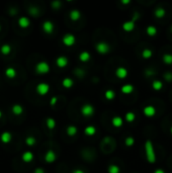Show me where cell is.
I'll list each match as a JSON object with an SVG mask.
<instances>
[{"label": "cell", "instance_id": "obj_44", "mask_svg": "<svg viewBox=\"0 0 172 173\" xmlns=\"http://www.w3.org/2000/svg\"><path fill=\"white\" fill-rule=\"evenodd\" d=\"M153 173H165V171H164L163 169H161V168H158V169H156Z\"/></svg>", "mask_w": 172, "mask_h": 173}, {"label": "cell", "instance_id": "obj_30", "mask_svg": "<svg viewBox=\"0 0 172 173\" xmlns=\"http://www.w3.org/2000/svg\"><path fill=\"white\" fill-rule=\"evenodd\" d=\"M46 125L49 130H54L56 128V120L53 118H47L46 120Z\"/></svg>", "mask_w": 172, "mask_h": 173}, {"label": "cell", "instance_id": "obj_10", "mask_svg": "<svg viewBox=\"0 0 172 173\" xmlns=\"http://www.w3.org/2000/svg\"><path fill=\"white\" fill-rule=\"evenodd\" d=\"M57 159V155L56 153H55L54 150H52V149H50V150H48L46 152V154H45V161H46L47 163H54L55 161H56Z\"/></svg>", "mask_w": 172, "mask_h": 173}, {"label": "cell", "instance_id": "obj_8", "mask_svg": "<svg viewBox=\"0 0 172 173\" xmlns=\"http://www.w3.org/2000/svg\"><path fill=\"white\" fill-rule=\"evenodd\" d=\"M135 28H136V21H134L133 19L125 21V22L122 24V28L127 32H133V30H135Z\"/></svg>", "mask_w": 172, "mask_h": 173}, {"label": "cell", "instance_id": "obj_37", "mask_svg": "<svg viewBox=\"0 0 172 173\" xmlns=\"http://www.w3.org/2000/svg\"><path fill=\"white\" fill-rule=\"evenodd\" d=\"M28 11H30V13L33 15V16H37V15H39V13H40L39 8H37V7H33V6L28 9Z\"/></svg>", "mask_w": 172, "mask_h": 173}, {"label": "cell", "instance_id": "obj_22", "mask_svg": "<svg viewBox=\"0 0 172 173\" xmlns=\"http://www.w3.org/2000/svg\"><path fill=\"white\" fill-rule=\"evenodd\" d=\"M135 87L133 86L132 84H124L122 87H121V91H122V93H124V94H131V93L134 91Z\"/></svg>", "mask_w": 172, "mask_h": 173}, {"label": "cell", "instance_id": "obj_47", "mask_svg": "<svg viewBox=\"0 0 172 173\" xmlns=\"http://www.w3.org/2000/svg\"><path fill=\"white\" fill-rule=\"evenodd\" d=\"M170 133H171V135H172V126L170 127Z\"/></svg>", "mask_w": 172, "mask_h": 173}, {"label": "cell", "instance_id": "obj_49", "mask_svg": "<svg viewBox=\"0 0 172 173\" xmlns=\"http://www.w3.org/2000/svg\"><path fill=\"white\" fill-rule=\"evenodd\" d=\"M171 28V32H172V24H171V28Z\"/></svg>", "mask_w": 172, "mask_h": 173}, {"label": "cell", "instance_id": "obj_6", "mask_svg": "<svg viewBox=\"0 0 172 173\" xmlns=\"http://www.w3.org/2000/svg\"><path fill=\"white\" fill-rule=\"evenodd\" d=\"M62 43L65 45L66 47H72L75 45L76 43V36L72 34H66L62 38Z\"/></svg>", "mask_w": 172, "mask_h": 173}, {"label": "cell", "instance_id": "obj_27", "mask_svg": "<svg viewBox=\"0 0 172 173\" xmlns=\"http://www.w3.org/2000/svg\"><path fill=\"white\" fill-rule=\"evenodd\" d=\"M104 97L106 100H113L114 99V97H116V92H114V90H112V89H107V90H105L104 92Z\"/></svg>", "mask_w": 172, "mask_h": 173}, {"label": "cell", "instance_id": "obj_12", "mask_svg": "<svg viewBox=\"0 0 172 173\" xmlns=\"http://www.w3.org/2000/svg\"><path fill=\"white\" fill-rule=\"evenodd\" d=\"M68 64H69V60L65 56H60V57H58L56 59V65L59 68H61V69L67 67Z\"/></svg>", "mask_w": 172, "mask_h": 173}, {"label": "cell", "instance_id": "obj_3", "mask_svg": "<svg viewBox=\"0 0 172 173\" xmlns=\"http://www.w3.org/2000/svg\"><path fill=\"white\" fill-rule=\"evenodd\" d=\"M95 51L100 55H105L110 51V46L106 42H98L95 44Z\"/></svg>", "mask_w": 172, "mask_h": 173}, {"label": "cell", "instance_id": "obj_9", "mask_svg": "<svg viewBox=\"0 0 172 173\" xmlns=\"http://www.w3.org/2000/svg\"><path fill=\"white\" fill-rule=\"evenodd\" d=\"M114 74H116V76L118 77L119 79H125V78H127V77H128L129 71H128V69H127V68L122 67V66H121V67L116 68Z\"/></svg>", "mask_w": 172, "mask_h": 173}, {"label": "cell", "instance_id": "obj_46", "mask_svg": "<svg viewBox=\"0 0 172 173\" xmlns=\"http://www.w3.org/2000/svg\"><path fill=\"white\" fill-rule=\"evenodd\" d=\"M2 118V112H1V110H0V118Z\"/></svg>", "mask_w": 172, "mask_h": 173}, {"label": "cell", "instance_id": "obj_43", "mask_svg": "<svg viewBox=\"0 0 172 173\" xmlns=\"http://www.w3.org/2000/svg\"><path fill=\"white\" fill-rule=\"evenodd\" d=\"M72 173H85V172H84V170H82V169L76 168V169H74V170L72 171Z\"/></svg>", "mask_w": 172, "mask_h": 173}, {"label": "cell", "instance_id": "obj_2", "mask_svg": "<svg viewBox=\"0 0 172 173\" xmlns=\"http://www.w3.org/2000/svg\"><path fill=\"white\" fill-rule=\"evenodd\" d=\"M80 112L84 118H90L94 114L95 112V107L90 103H85L81 106L80 108Z\"/></svg>", "mask_w": 172, "mask_h": 173}, {"label": "cell", "instance_id": "obj_26", "mask_svg": "<svg viewBox=\"0 0 172 173\" xmlns=\"http://www.w3.org/2000/svg\"><path fill=\"white\" fill-rule=\"evenodd\" d=\"M154 15H155V17L158 19L163 18L166 15V10L164 8H162V7H158V8L154 11Z\"/></svg>", "mask_w": 172, "mask_h": 173}, {"label": "cell", "instance_id": "obj_29", "mask_svg": "<svg viewBox=\"0 0 172 173\" xmlns=\"http://www.w3.org/2000/svg\"><path fill=\"white\" fill-rule=\"evenodd\" d=\"M162 61L166 65H172V54L165 53L162 56Z\"/></svg>", "mask_w": 172, "mask_h": 173}, {"label": "cell", "instance_id": "obj_24", "mask_svg": "<svg viewBox=\"0 0 172 173\" xmlns=\"http://www.w3.org/2000/svg\"><path fill=\"white\" fill-rule=\"evenodd\" d=\"M62 85H63L64 88H72L74 85V81L73 79L69 78V77H66V78H64L63 80H62Z\"/></svg>", "mask_w": 172, "mask_h": 173}, {"label": "cell", "instance_id": "obj_14", "mask_svg": "<svg viewBox=\"0 0 172 173\" xmlns=\"http://www.w3.org/2000/svg\"><path fill=\"white\" fill-rule=\"evenodd\" d=\"M35 156H34V153L32 151H25L22 155H21V159L24 163H30L33 160H34Z\"/></svg>", "mask_w": 172, "mask_h": 173}, {"label": "cell", "instance_id": "obj_41", "mask_svg": "<svg viewBox=\"0 0 172 173\" xmlns=\"http://www.w3.org/2000/svg\"><path fill=\"white\" fill-rule=\"evenodd\" d=\"M165 79L167 81H172V74L171 73H167L165 75Z\"/></svg>", "mask_w": 172, "mask_h": 173}, {"label": "cell", "instance_id": "obj_23", "mask_svg": "<svg viewBox=\"0 0 172 173\" xmlns=\"http://www.w3.org/2000/svg\"><path fill=\"white\" fill-rule=\"evenodd\" d=\"M90 53L87 51H83L81 52V53L79 54V56H78V58H79V60L81 62H83V63H85V62H88L89 60H90Z\"/></svg>", "mask_w": 172, "mask_h": 173}, {"label": "cell", "instance_id": "obj_36", "mask_svg": "<svg viewBox=\"0 0 172 173\" xmlns=\"http://www.w3.org/2000/svg\"><path fill=\"white\" fill-rule=\"evenodd\" d=\"M125 144H126L127 147H133L135 145V138L130 136V137H127L126 140H125Z\"/></svg>", "mask_w": 172, "mask_h": 173}, {"label": "cell", "instance_id": "obj_32", "mask_svg": "<svg viewBox=\"0 0 172 173\" xmlns=\"http://www.w3.org/2000/svg\"><path fill=\"white\" fill-rule=\"evenodd\" d=\"M152 56H153V51L150 50V49H144L142 51L143 59L148 60V59H150V58H152Z\"/></svg>", "mask_w": 172, "mask_h": 173}, {"label": "cell", "instance_id": "obj_40", "mask_svg": "<svg viewBox=\"0 0 172 173\" xmlns=\"http://www.w3.org/2000/svg\"><path fill=\"white\" fill-rule=\"evenodd\" d=\"M154 74H155V72L153 71V70H151V69H147V70H145V75L147 77H151V76H153Z\"/></svg>", "mask_w": 172, "mask_h": 173}, {"label": "cell", "instance_id": "obj_15", "mask_svg": "<svg viewBox=\"0 0 172 173\" xmlns=\"http://www.w3.org/2000/svg\"><path fill=\"white\" fill-rule=\"evenodd\" d=\"M111 125L114 128H121L124 125V120L119 116H113V118H111Z\"/></svg>", "mask_w": 172, "mask_h": 173}, {"label": "cell", "instance_id": "obj_7", "mask_svg": "<svg viewBox=\"0 0 172 173\" xmlns=\"http://www.w3.org/2000/svg\"><path fill=\"white\" fill-rule=\"evenodd\" d=\"M42 28H43V30H44L47 34H53V32H54V30H55L54 23H53L51 20H45L44 22H43Z\"/></svg>", "mask_w": 172, "mask_h": 173}, {"label": "cell", "instance_id": "obj_5", "mask_svg": "<svg viewBox=\"0 0 172 173\" xmlns=\"http://www.w3.org/2000/svg\"><path fill=\"white\" fill-rule=\"evenodd\" d=\"M36 91L39 95L45 96V95L48 94L49 91H50V85L46 82H41L36 86Z\"/></svg>", "mask_w": 172, "mask_h": 173}, {"label": "cell", "instance_id": "obj_21", "mask_svg": "<svg viewBox=\"0 0 172 173\" xmlns=\"http://www.w3.org/2000/svg\"><path fill=\"white\" fill-rule=\"evenodd\" d=\"M66 133H67V135L69 136V137H74V136L78 133V128L74 125H70L68 126L67 129H66Z\"/></svg>", "mask_w": 172, "mask_h": 173}, {"label": "cell", "instance_id": "obj_35", "mask_svg": "<svg viewBox=\"0 0 172 173\" xmlns=\"http://www.w3.org/2000/svg\"><path fill=\"white\" fill-rule=\"evenodd\" d=\"M108 173H121V168L116 164H110L107 168Z\"/></svg>", "mask_w": 172, "mask_h": 173}, {"label": "cell", "instance_id": "obj_4", "mask_svg": "<svg viewBox=\"0 0 172 173\" xmlns=\"http://www.w3.org/2000/svg\"><path fill=\"white\" fill-rule=\"evenodd\" d=\"M51 68L49 65L48 62L46 61H41L39 63H37L36 65V72L41 75H44V74H48L50 72Z\"/></svg>", "mask_w": 172, "mask_h": 173}, {"label": "cell", "instance_id": "obj_11", "mask_svg": "<svg viewBox=\"0 0 172 173\" xmlns=\"http://www.w3.org/2000/svg\"><path fill=\"white\" fill-rule=\"evenodd\" d=\"M143 114L146 118H153L156 114V108L153 105H147L143 108Z\"/></svg>", "mask_w": 172, "mask_h": 173}, {"label": "cell", "instance_id": "obj_31", "mask_svg": "<svg viewBox=\"0 0 172 173\" xmlns=\"http://www.w3.org/2000/svg\"><path fill=\"white\" fill-rule=\"evenodd\" d=\"M0 52L3 54V55L7 56L9 55V54L11 53V47L9 46L8 44H4L1 46V48H0Z\"/></svg>", "mask_w": 172, "mask_h": 173}, {"label": "cell", "instance_id": "obj_20", "mask_svg": "<svg viewBox=\"0 0 172 173\" xmlns=\"http://www.w3.org/2000/svg\"><path fill=\"white\" fill-rule=\"evenodd\" d=\"M84 134H85L86 136H88V137H92V136H94L95 134H96V128L91 125L87 126V127H85V129H84Z\"/></svg>", "mask_w": 172, "mask_h": 173}, {"label": "cell", "instance_id": "obj_39", "mask_svg": "<svg viewBox=\"0 0 172 173\" xmlns=\"http://www.w3.org/2000/svg\"><path fill=\"white\" fill-rule=\"evenodd\" d=\"M57 102H58V97H57V96H53L52 98H51V100H50V105L55 106L57 104Z\"/></svg>", "mask_w": 172, "mask_h": 173}, {"label": "cell", "instance_id": "obj_28", "mask_svg": "<svg viewBox=\"0 0 172 173\" xmlns=\"http://www.w3.org/2000/svg\"><path fill=\"white\" fill-rule=\"evenodd\" d=\"M146 32H147V34L149 36H155L158 32V30L157 28L154 26H148L147 28H146Z\"/></svg>", "mask_w": 172, "mask_h": 173}, {"label": "cell", "instance_id": "obj_25", "mask_svg": "<svg viewBox=\"0 0 172 173\" xmlns=\"http://www.w3.org/2000/svg\"><path fill=\"white\" fill-rule=\"evenodd\" d=\"M163 82L159 79H156V80L152 81V88L155 91H160L162 88H163Z\"/></svg>", "mask_w": 172, "mask_h": 173}, {"label": "cell", "instance_id": "obj_42", "mask_svg": "<svg viewBox=\"0 0 172 173\" xmlns=\"http://www.w3.org/2000/svg\"><path fill=\"white\" fill-rule=\"evenodd\" d=\"M35 173H45V170L41 167H39V168L35 169Z\"/></svg>", "mask_w": 172, "mask_h": 173}, {"label": "cell", "instance_id": "obj_34", "mask_svg": "<svg viewBox=\"0 0 172 173\" xmlns=\"http://www.w3.org/2000/svg\"><path fill=\"white\" fill-rule=\"evenodd\" d=\"M36 143H37V140L34 136H28V137L25 139V144H26V146H28V147H34V146L36 145Z\"/></svg>", "mask_w": 172, "mask_h": 173}, {"label": "cell", "instance_id": "obj_48", "mask_svg": "<svg viewBox=\"0 0 172 173\" xmlns=\"http://www.w3.org/2000/svg\"><path fill=\"white\" fill-rule=\"evenodd\" d=\"M0 32H1V24H0Z\"/></svg>", "mask_w": 172, "mask_h": 173}, {"label": "cell", "instance_id": "obj_33", "mask_svg": "<svg viewBox=\"0 0 172 173\" xmlns=\"http://www.w3.org/2000/svg\"><path fill=\"white\" fill-rule=\"evenodd\" d=\"M125 120L128 122H133L136 120V114L134 112H128L125 116Z\"/></svg>", "mask_w": 172, "mask_h": 173}, {"label": "cell", "instance_id": "obj_13", "mask_svg": "<svg viewBox=\"0 0 172 173\" xmlns=\"http://www.w3.org/2000/svg\"><path fill=\"white\" fill-rule=\"evenodd\" d=\"M18 26L21 28H27L30 26V20L26 16H20L18 18Z\"/></svg>", "mask_w": 172, "mask_h": 173}, {"label": "cell", "instance_id": "obj_38", "mask_svg": "<svg viewBox=\"0 0 172 173\" xmlns=\"http://www.w3.org/2000/svg\"><path fill=\"white\" fill-rule=\"evenodd\" d=\"M51 5H52V7L54 9H60L61 8V6H62V3H61V1H53L52 3H51Z\"/></svg>", "mask_w": 172, "mask_h": 173}, {"label": "cell", "instance_id": "obj_16", "mask_svg": "<svg viewBox=\"0 0 172 173\" xmlns=\"http://www.w3.org/2000/svg\"><path fill=\"white\" fill-rule=\"evenodd\" d=\"M4 74H5V76H6L7 78H9V79L15 78V77H16V75H17L16 70H15L13 67L6 68V69H5V71H4Z\"/></svg>", "mask_w": 172, "mask_h": 173}, {"label": "cell", "instance_id": "obj_19", "mask_svg": "<svg viewBox=\"0 0 172 173\" xmlns=\"http://www.w3.org/2000/svg\"><path fill=\"white\" fill-rule=\"evenodd\" d=\"M11 139H12V136H11V134L9 133V132H3V133L0 135V140L4 144H8L9 142L11 141Z\"/></svg>", "mask_w": 172, "mask_h": 173}, {"label": "cell", "instance_id": "obj_45", "mask_svg": "<svg viewBox=\"0 0 172 173\" xmlns=\"http://www.w3.org/2000/svg\"><path fill=\"white\" fill-rule=\"evenodd\" d=\"M121 3H122V4H124V5H127V4H130L131 1H130V0H122V1H121Z\"/></svg>", "mask_w": 172, "mask_h": 173}, {"label": "cell", "instance_id": "obj_18", "mask_svg": "<svg viewBox=\"0 0 172 173\" xmlns=\"http://www.w3.org/2000/svg\"><path fill=\"white\" fill-rule=\"evenodd\" d=\"M11 112H12V114H14V116H20L21 114H23L22 105H20V104L18 103L13 104L12 107H11Z\"/></svg>", "mask_w": 172, "mask_h": 173}, {"label": "cell", "instance_id": "obj_17", "mask_svg": "<svg viewBox=\"0 0 172 173\" xmlns=\"http://www.w3.org/2000/svg\"><path fill=\"white\" fill-rule=\"evenodd\" d=\"M69 17L71 20L77 21V20H79L80 17H81V12H80L78 9H72L69 13Z\"/></svg>", "mask_w": 172, "mask_h": 173}, {"label": "cell", "instance_id": "obj_1", "mask_svg": "<svg viewBox=\"0 0 172 173\" xmlns=\"http://www.w3.org/2000/svg\"><path fill=\"white\" fill-rule=\"evenodd\" d=\"M144 149H145V156L147 161L150 164H154L156 162V160H157V157H156L155 149H154V145L151 140H147L145 142Z\"/></svg>", "mask_w": 172, "mask_h": 173}]
</instances>
